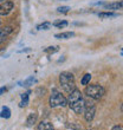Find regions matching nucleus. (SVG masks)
I'll list each match as a JSON object with an SVG mask.
<instances>
[{
    "instance_id": "f257e3e1",
    "label": "nucleus",
    "mask_w": 123,
    "mask_h": 130,
    "mask_svg": "<svg viewBox=\"0 0 123 130\" xmlns=\"http://www.w3.org/2000/svg\"><path fill=\"white\" fill-rule=\"evenodd\" d=\"M59 83H60L62 88L64 89L66 92H71L76 89V83H75V77L71 72L64 71L59 75Z\"/></svg>"
},
{
    "instance_id": "f03ea898",
    "label": "nucleus",
    "mask_w": 123,
    "mask_h": 130,
    "mask_svg": "<svg viewBox=\"0 0 123 130\" xmlns=\"http://www.w3.org/2000/svg\"><path fill=\"white\" fill-rule=\"evenodd\" d=\"M85 93L86 96L90 97L92 99H101L104 93H105V90L102 85H98V84H91V85H88L85 89Z\"/></svg>"
},
{
    "instance_id": "7ed1b4c3",
    "label": "nucleus",
    "mask_w": 123,
    "mask_h": 130,
    "mask_svg": "<svg viewBox=\"0 0 123 130\" xmlns=\"http://www.w3.org/2000/svg\"><path fill=\"white\" fill-rule=\"evenodd\" d=\"M50 106L51 108H57V106H66L68 105V101L59 91L57 90H52L51 96H50Z\"/></svg>"
},
{
    "instance_id": "20e7f679",
    "label": "nucleus",
    "mask_w": 123,
    "mask_h": 130,
    "mask_svg": "<svg viewBox=\"0 0 123 130\" xmlns=\"http://www.w3.org/2000/svg\"><path fill=\"white\" fill-rule=\"evenodd\" d=\"M84 118H85L86 122H91L95 117V113H96V106L94 103L91 102H85V108H84Z\"/></svg>"
},
{
    "instance_id": "39448f33",
    "label": "nucleus",
    "mask_w": 123,
    "mask_h": 130,
    "mask_svg": "<svg viewBox=\"0 0 123 130\" xmlns=\"http://www.w3.org/2000/svg\"><path fill=\"white\" fill-rule=\"evenodd\" d=\"M70 106V109L73 110L76 113H83V111H84V108H85V101L83 98L78 99V101H76L75 103H72Z\"/></svg>"
},
{
    "instance_id": "423d86ee",
    "label": "nucleus",
    "mask_w": 123,
    "mask_h": 130,
    "mask_svg": "<svg viewBox=\"0 0 123 130\" xmlns=\"http://www.w3.org/2000/svg\"><path fill=\"white\" fill-rule=\"evenodd\" d=\"M81 98H83V96H82V92L79 91V90H77V89H75L73 91H71V92L69 93V97H68V105H71L72 103H75L76 101H78V99H81Z\"/></svg>"
},
{
    "instance_id": "0eeeda50",
    "label": "nucleus",
    "mask_w": 123,
    "mask_h": 130,
    "mask_svg": "<svg viewBox=\"0 0 123 130\" xmlns=\"http://www.w3.org/2000/svg\"><path fill=\"white\" fill-rule=\"evenodd\" d=\"M12 10H13L12 1H5L4 4H0V15H7Z\"/></svg>"
},
{
    "instance_id": "6e6552de",
    "label": "nucleus",
    "mask_w": 123,
    "mask_h": 130,
    "mask_svg": "<svg viewBox=\"0 0 123 130\" xmlns=\"http://www.w3.org/2000/svg\"><path fill=\"white\" fill-rule=\"evenodd\" d=\"M13 31V28L11 26H4V27H0V43H3L5 39H6Z\"/></svg>"
},
{
    "instance_id": "1a4fd4ad",
    "label": "nucleus",
    "mask_w": 123,
    "mask_h": 130,
    "mask_svg": "<svg viewBox=\"0 0 123 130\" xmlns=\"http://www.w3.org/2000/svg\"><path fill=\"white\" fill-rule=\"evenodd\" d=\"M104 7H105V10H108V11H117V10H121V8H122V1H116V3L106 4Z\"/></svg>"
},
{
    "instance_id": "9d476101",
    "label": "nucleus",
    "mask_w": 123,
    "mask_h": 130,
    "mask_svg": "<svg viewBox=\"0 0 123 130\" xmlns=\"http://www.w3.org/2000/svg\"><path fill=\"white\" fill-rule=\"evenodd\" d=\"M37 120H38V115L36 112L33 113H30L27 117V120H26V125H27L28 128H32L34 125V124L37 123Z\"/></svg>"
},
{
    "instance_id": "9b49d317",
    "label": "nucleus",
    "mask_w": 123,
    "mask_h": 130,
    "mask_svg": "<svg viewBox=\"0 0 123 130\" xmlns=\"http://www.w3.org/2000/svg\"><path fill=\"white\" fill-rule=\"evenodd\" d=\"M73 36H75L73 32H62V33L56 34L55 37L57 38V39H70V38H72Z\"/></svg>"
},
{
    "instance_id": "f8f14e48",
    "label": "nucleus",
    "mask_w": 123,
    "mask_h": 130,
    "mask_svg": "<svg viewBox=\"0 0 123 130\" xmlns=\"http://www.w3.org/2000/svg\"><path fill=\"white\" fill-rule=\"evenodd\" d=\"M38 130H55V128L52 127V124L49 123V122H41L38 125Z\"/></svg>"
},
{
    "instance_id": "ddd939ff",
    "label": "nucleus",
    "mask_w": 123,
    "mask_h": 130,
    "mask_svg": "<svg viewBox=\"0 0 123 130\" xmlns=\"http://www.w3.org/2000/svg\"><path fill=\"white\" fill-rule=\"evenodd\" d=\"M28 98H30V91L25 92L21 95V102H20V106H26L28 104Z\"/></svg>"
},
{
    "instance_id": "4468645a",
    "label": "nucleus",
    "mask_w": 123,
    "mask_h": 130,
    "mask_svg": "<svg viewBox=\"0 0 123 130\" xmlns=\"http://www.w3.org/2000/svg\"><path fill=\"white\" fill-rule=\"evenodd\" d=\"M0 117L1 118H10L11 117V110L7 106H3L1 112H0Z\"/></svg>"
},
{
    "instance_id": "2eb2a0df",
    "label": "nucleus",
    "mask_w": 123,
    "mask_h": 130,
    "mask_svg": "<svg viewBox=\"0 0 123 130\" xmlns=\"http://www.w3.org/2000/svg\"><path fill=\"white\" fill-rule=\"evenodd\" d=\"M37 82V79L34 78V77H28L27 79H25L23 83H19L20 84V86H30V85H32L33 83H36Z\"/></svg>"
},
{
    "instance_id": "dca6fc26",
    "label": "nucleus",
    "mask_w": 123,
    "mask_h": 130,
    "mask_svg": "<svg viewBox=\"0 0 123 130\" xmlns=\"http://www.w3.org/2000/svg\"><path fill=\"white\" fill-rule=\"evenodd\" d=\"M99 18H116L118 17V13H113V12H102L98 14Z\"/></svg>"
},
{
    "instance_id": "f3484780",
    "label": "nucleus",
    "mask_w": 123,
    "mask_h": 130,
    "mask_svg": "<svg viewBox=\"0 0 123 130\" xmlns=\"http://www.w3.org/2000/svg\"><path fill=\"white\" fill-rule=\"evenodd\" d=\"M90 79H91V75H90V73H85V75L83 76L82 80H81L82 85H88L90 83Z\"/></svg>"
},
{
    "instance_id": "a211bd4d",
    "label": "nucleus",
    "mask_w": 123,
    "mask_h": 130,
    "mask_svg": "<svg viewBox=\"0 0 123 130\" xmlns=\"http://www.w3.org/2000/svg\"><path fill=\"white\" fill-rule=\"evenodd\" d=\"M53 25H55L56 27L62 28V27L68 26V21H66V20H58V21H55V23H53Z\"/></svg>"
},
{
    "instance_id": "6ab92c4d",
    "label": "nucleus",
    "mask_w": 123,
    "mask_h": 130,
    "mask_svg": "<svg viewBox=\"0 0 123 130\" xmlns=\"http://www.w3.org/2000/svg\"><path fill=\"white\" fill-rule=\"evenodd\" d=\"M50 27H51V23H49V21H45V23H43V24L37 26L38 30H49Z\"/></svg>"
},
{
    "instance_id": "aec40b11",
    "label": "nucleus",
    "mask_w": 123,
    "mask_h": 130,
    "mask_svg": "<svg viewBox=\"0 0 123 130\" xmlns=\"http://www.w3.org/2000/svg\"><path fill=\"white\" fill-rule=\"evenodd\" d=\"M58 50H59L58 46H50V47L45 48L44 52H45V53H55V52H57Z\"/></svg>"
},
{
    "instance_id": "412c9836",
    "label": "nucleus",
    "mask_w": 123,
    "mask_h": 130,
    "mask_svg": "<svg viewBox=\"0 0 123 130\" xmlns=\"http://www.w3.org/2000/svg\"><path fill=\"white\" fill-rule=\"evenodd\" d=\"M57 11H58L59 13H68L69 11H70V7L69 6H62V7H58Z\"/></svg>"
},
{
    "instance_id": "4be33fe9",
    "label": "nucleus",
    "mask_w": 123,
    "mask_h": 130,
    "mask_svg": "<svg viewBox=\"0 0 123 130\" xmlns=\"http://www.w3.org/2000/svg\"><path fill=\"white\" fill-rule=\"evenodd\" d=\"M111 130H123V128H122V125H115Z\"/></svg>"
},
{
    "instance_id": "5701e85b",
    "label": "nucleus",
    "mask_w": 123,
    "mask_h": 130,
    "mask_svg": "<svg viewBox=\"0 0 123 130\" xmlns=\"http://www.w3.org/2000/svg\"><path fill=\"white\" fill-rule=\"evenodd\" d=\"M5 91H6V88H5V86H3V88H0V95H3V93L5 92Z\"/></svg>"
},
{
    "instance_id": "b1692460",
    "label": "nucleus",
    "mask_w": 123,
    "mask_h": 130,
    "mask_svg": "<svg viewBox=\"0 0 123 130\" xmlns=\"http://www.w3.org/2000/svg\"><path fill=\"white\" fill-rule=\"evenodd\" d=\"M3 1H4V0H0V3H3Z\"/></svg>"
},
{
    "instance_id": "393cba45",
    "label": "nucleus",
    "mask_w": 123,
    "mask_h": 130,
    "mask_svg": "<svg viewBox=\"0 0 123 130\" xmlns=\"http://www.w3.org/2000/svg\"><path fill=\"white\" fill-rule=\"evenodd\" d=\"M0 23H1V21H0Z\"/></svg>"
}]
</instances>
